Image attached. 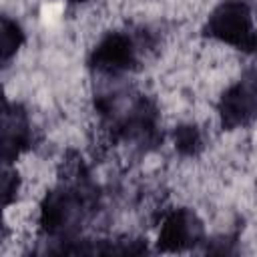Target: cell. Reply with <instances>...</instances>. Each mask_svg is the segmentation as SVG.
Segmentation results:
<instances>
[{
	"instance_id": "obj_10",
	"label": "cell",
	"mask_w": 257,
	"mask_h": 257,
	"mask_svg": "<svg viewBox=\"0 0 257 257\" xmlns=\"http://www.w3.org/2000/svg\"><path fill=\"white\" fill-rule=\"evenodd\" d=\"M70 2H88V0H70Z\"/></svg>"
},
{
	"instance_id": "obj_6",
	"label": "cell",
	"mask_w": 257,
	"mask_h": 257,
	"mask_svg": "<svg viewBox=\"0 0 257 257\" xmlns=\"http://www.w3.org/2000/svg\"><path fill=\"white\" fill-rule=\"evenodd\" d=\"M32 143V128L28 114L22 110L20 104L4 106L2 118V157L4 163H12L20 153H24Z\"/></svg>"
},
{
	"instance_id": "obj_3",
	"label": "cell",
	"mask_w": 257,
	"mask_h": 257,
	"mask_svg": "<svg viewBox=\"0 0 257 257\" xmlns=\"http://www.w3.org/2000/svg\"><path fill=\"white\" fill-rule=\"evenodd\" d=\"M137 62V48L131 36L122 32L106 34L90 52L88 64L100 74H122Z\"/></svg>"
},
{
	"instance_id": "obj_9",
	"label": "cell",
	"mask_w": 257,
	"mask_h": 257,
	"mask_svg": "<svg viewBox=\"0 0 257 257\" xmlns=\"http://www.w3.org/2000/svg\"><path fill=\"white\" fill-rule=\"evenodd\" d=\"M18 175L16 173H12V171H4V179H2V191H4V205L8 207L10 203H12V199L16 197V193H18Z\"/></svg>"
},
{
	"instance_id": "obj_1",
	"label": "cell",
	"mask_w": 257,
	"mask_h": 257,
	"mask_svg": "<svg viewBox=\"0 0 257 257\" xmlns=\"http://www.w3.org/2000/svg\"><path fill=\"white\" fill-rule=\"evenodd\" d=\"M203 32L209 38H215L223 44L235 46L245 52H255L257 32L253 28L251 8L243 0H225L221 2L207 18Z\"/></svg>"
},
{
	"instance_id": "obj_8",
	"label": "cell",
	"mask_w": 257,
	"mask_h": 257,
	"mask_svg": "<svg viewBox=\"0 0 257 257\" xmlns=\"http://www.w3.org/2000/svg\"><path fill=\"white\" fill-rule=\"evenodd\" d=\"M175 149L181 153V155H197L203 147V141H201V133L195 124H181L175 128Z\"/></svg>"
},
{
	"instance_id": "obj_5",
	"label": "cell",
	"mask_w": 257,
	"mask_h": 257,
	"mask_svg": "<svg viewBox=\"0 0 257 257\" xmlns=\"http://www.w3.org/2000/svg\"><path fill=\"white\" fill-rule=\"evenodd\" d=\"M78 213H80L78 195L70 189H58L46 195L40 207V225L46 233L58 235L72 225Z\"/></svg>"
},
{
	"instance_id": "obj_7",
	"label": "cell",
	"mask_w": 257,
	"mask_h": 257,
	"mask_svg": "<svg viewBox=\"0 0 257 257\" xmlns=\"http://www.w3.org/2000/svg\"><path fill=\"white\" fill-rule=\"evenodd\" d=\"M2 62L6 64L16 52H18V48L22 46V42H24V32H22V28H20V24L18 22H14V20H10V18H2Z\"/></svg>"
},
{
	"instance_id": "obj_2",
	"label": "cell",
	"mask_w": 257,
	"mask_h": 257,
	"mask_svg": "<svg viewBox=\"0 0 257 257\" xmlns=\"http://www.w3.org/2000/svg\"><path fill=\"white\" fill-rule=\"evenodd\" d=\"M221 124L229 131L243 128L257 118V74L247 72L231 84L219 100Z\"/></svg>"
},
{
	"instance_id": "obj_4",
	"label": "cell",
	"mask_w": 257,
	"mask_h": 257,
	"mask_svg": "<svg viewBox=\"0 0 257 257\" xmlns=\"http://www.w3.org/2000/svg\"><path fill=\"white\" fill-rule=\"evenodd\" d=\"M203 239V225L191 209L171 211L161 225L157 245L161 251H183Z\"/></svg>"
}]
</instances>
